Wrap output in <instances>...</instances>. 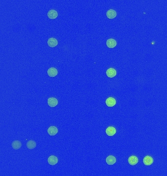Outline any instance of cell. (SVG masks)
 <instances>
[{
    "mask_svg": "<svg viewBox=\"0 0 167 176\" xmlns=\"http://www.w3.org/2000/svg\"><path fill=\"white\" fill-rule=\"evenodd\" d=\"M128 162L131 165H135L138 162V158L135 156H132L128 158Z\"/></svg>",
    "mask_w": 167,
    "mask_h": 176,
    "instance_id": "4",
    "label": "cell"
},
{
    "mask_svg": "<svg viewBox=\"0 0 167 176\" xmlns=\"http://www.w3.org/2000/svg\"><path fill=\"white\" fill-rule=\"evenodd\" d=\"M58 132V129L55 126H50L47 130L48 134L50 136H55Z\"/></svg>",
    "mask_w": 167,
    "mask_h": 176,
    "instance_id": "14",
    "label": "cell"
},
{
    "mask_svg": "<svg viewBox=\"0 0 167 176\" xmlns=\"http://www.w3.org/2000/svg\"><path fill=\"white\" fill-rule=\"evenodd\" d=\"M47 16L50 19H54L58 17V12L55 10H50L47 13Z\"/></svg>",
    "mask_w": 167,
    "mask_h": 176,
    "instance_id": "12",
    "label": "cell"
},
{
    "mask_svg": "<svg viewBox=\"0 0 167 176\" xmlns=\"http://www.w3.org/2000/svg\"><path fill=\"white\" fill-rule=\"evenodd\" d=\"M26 146H27V148L29 149H33L36 147V143L34 141L30 140L27 142Z\"/></svg>",
    "mask_w": 167,
    "mask_h": 176,
    "instance_id": "15",
    "label": "cell"
},
{
    "mask_svg": "<svg viewBox=\"0 0 167 176\" xmlns=\"http://www.w3.org/2000/svg\"><path fill=\"white\" fill-rule=\"evenodd\" d=\"M22 146L21 142L19 141H14L12 143V147L15 150L20 149Z\"/></svg>",
    "mask_w": 167,
    "mask_h": 176,
    "instance_id": "16",
    "label": "cell"
},
{
    "mask_svg": "<svg viewBox=\"0 0 167 176\" xmlns=\"http://www.w3.org/2000/svg\"><path fill=\"white\" fill-rule=\"evenodd\" d=\"M48 45L51 48L56 47L58 45V41L54 38H50L47 41Z\"/></svg>",
    "mask_w": 167,
    "mask_h": 176,
    "instance_id": "13",
    "label": "cell"
},
{
    "mask_svg": "<svg viewBox=\"0 0 167 176\" xmlns=\"http://www.w3.org/2000/svg\"><path fill=\"white\" fill-rule=\"evenodd\" d=\"M106 45L109 48H114L117 45V42L114 39H109L106 41Z\"/></svg>",
    "mask_w": 167,
    "mask_h": 176,
    "instance_id": "9",
    "label": "cell"
},
{
    "mask_svg": "<svg viewBox=\"0 0 167 176\" xmlns=\"http://www.w3.org/2000/svg\"><path fill=\"white\" fill-rule=\"evenodd\" d=\"M116 161V159L113 156H109L106 158V162L108 165H114Z\"/></svg>",
    "mask_w": 167,
    "mask_h": 176,
    "instance_id": "11",
    "label": "cell"
},
{
    "mask_svg": "<svg viewBox=\"0 0 167 176\" xmlns=\"http://www.w3.org/2000/svg\"><path fill=\"white\" fill-rule=\"evenodd\" d=\"M58 162V159L55 156H50L48 158V162L51 165H54Z\"/></svg>",
    "mask_w": 167,
    "mask_h": 176,
    "instance_id": "6",
    "label": "cell"
},
{
    "mask_svg": "<svg viewBox=\"0 0 167 176\" xmlns=\"http://www.w3.org/2000/svg\"><path fill=\"white\" fill-rule=\"evenodd\" d=\"M116 100L114 99V98L112 97H108V98L106 99L105 101L106 105L108 107H110L114 106L116 104Z\"/></svg>",
    "mask_w": 167,
    "mask_h": 176,
    "instance_id": "3",
    "label": "cell"
},
{
    "mask_svg": "<svg viewBox=\"0 0 167 176\" xmlns=\"http://www.w3.org/2000/svg\"><path fill=\"white\" fill-rule=\"evenodd\" d=\"M47 103L50 107H54L58 105V101L56 98L54 97H50L48 99Z\"/></svg>",
    "mask_w": 167,
    "mask_h": 176,
    "instance_id": "1",
    "label": "cell"
},
{
    "mask_svg": "<svg viewBox=\"0 0 167 176\" xmlns=\"http://www.w3.org/2000/svg\"><path fill=\"white\" fill-rule=\"evenodd\" d=\"M116 132V129L112 126H110L107 128L105 130V133L108 136H113Z\"/></svg>",
    "mask_w": 167,
    "mask_h": 176,
    "instance_id": "7",
    "label": "cell"
},
{
    "mask_svg": "<svg viewBox=\"0 0 167 176\" xmlns=\"http://www.w3.org/2000/svg\"><path fill=\"white\" fill-rule=\"evenodd\" d=\"M47 74L50 77H55L58 74V70L55 68H50L47 70Z\"/></svg>",
    "mask_w": 167,
    "mask_h": 176,
    "instance_id": "10",
    "label": "cell"
},
{
    "mask_svg": "<svg viewBox=\"0 0 167 176\" xmlns=\"http://www.w3.org/2000/svg\"><path fill=\"white\" fill-rule=\"evenodd\" d=\"M117 16V13L116 11L114 9H109L106 12V16L109 19H114Z\"/></svg>",
    "mask_w": 167,
    "mask_h": 176,
    "instance_id": "8",
    "label": "cell"
},
{
    "mask_svg": "<svg viewBox=\"0 0 167 176\" xmlns=\"http://www.w3.org/2000/svg\"><path fill=\"white\" fill-rule=\"evenodd\" d=\"M153 162V159L152 157L149 156H147L143 158V163L145 165L149 166L151 165Z\"/></svg>",
    "mask_w": 167,
    "mask_h": 176,
    "instance_id": "2",
    "label": "cell"
},
{
    "mask_svg": "<svg viewBox=\"0 0 167 176\" xmlns=\"http://www.w3.org/2000/svg\"><path fill=\"white\" fill-rule=\"evenodd\" d=\"M106 74L107 75V76H108L109 78H113L114 76L116 75L117 72L113 68H109L108 70H107L106 71Z\"/></svg>",
    "mask_w": 167,
    "mask_h": 176,
    "instance_id": "5",
    "label": "cell"
}]
</instances>
